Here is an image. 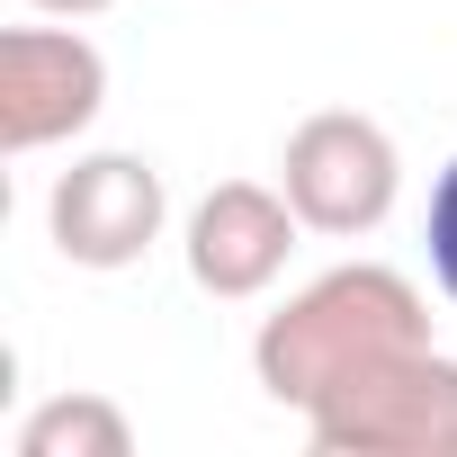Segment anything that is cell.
Listing matches in <instances>:
<instances>
[{"mask_svg": "<svg viewBox=\"0 0 457 457\" xmlns=\"http://www.w3.org/2000/svg\"><path fill=\"white\" fill-rule=\"evenodd\" d=\"M314 457H457V359L439 341L332 386L305 412Z\"/></svg>", "mask_w": 457, "mask_h": 457, "instance_id": "7a4b0ae2", "label": "cell"}, {"mask_svg": "<svg viewBox=\"0 0 457 457\" xmlns=\"http://www.w3.org/2000/svg\"><path fill=\"white\" fill-rule=\"evenodd\" d=\"M421 341H430V296L386 261H341V270L305 278L278 314H261L252 377H261L270 403L314 412L332 386H350V377H368V368H386Z\"/></svg>", "mask_w": 457, "mask_h": 457, "instance_id": "6da1fadb", "label": "cell"}, {"mask_svg": "<svg viewBox=\"0 0 457 457\" xmlns=\"http://www.w3.org/2000/svg\"><path fill=\"white\" fill-rule=\"evenodd\" d=\"M421 243H430V287L457 305V162L430 179V215H421Z\"/></svg>", "mask_w": 457, "mask_h": 457, "instance_id": "ba28073f", "label": "cell"}, {"mask_svg": "<svg viewBox=\"0 0 457 457\" xmlns=\"http://www.w3.org/2000/svg\"><path fill=\"white\" fill-rule=\"evenodd\" d=\"M170 224V188L144 153H81L54 188H46V234L72 270H135Z\"/></svg>", "mask_w": 457, "mask_h": 457, "instance_id": "277c9868", "label": "cell"}, {"mask_svg": "<svg viewBox=\"0 0 457 457\" xmlns=\"http://www.w3.org/2000/svg\"><path fill=\"white\" fill-rule=\"evenodd\" d=\"M278 188H287V206L305 215V234L359 243V234H377V224L395 215V197H403V153H395V135H386L377 117H359V108H314V117L287 135V153H278Z\"/></svg>", "mask_w": 457, "mask_h": 457, "instance_id": "3957f363", "label": "cell"}, {"mask_svg": "<svg viewBox=\"0 0 457 457\" xmlns=\"http://www.w3.org/2000/svg\"><path fill=\"white\" fill-rule=\"evenodd\" d=\"M126 448H135V421L108 395H46L19 421V457H126Z\"/></svg>", "mask_w": 457, "mask_h": 457, "instance_id": "52a82bcc", "label": "cell"}, {"mask_svg": "<svg viewBox=\"0 0 457 457\" xmlns=\"http://www.w3.org/2000/svg\"><path fill=\"white\" fill-rule=\"evenodd\" d=\"M108 108V54L81 28L0 37V153H54Z\"/></svg>", "mask_w": 457, "mask_h": 457, "instance_id": "8992f818", "label": "cell"}, {"mask_svg": "<svg viewBox=\"0 0 457 457\" xmlns=\"http://www.w3.org/2000/svg\"><path fill=\"white\" fill-rule=\"evenodd\" d=\"M296 234H305V215L287 206V188H270V179H215L188 206V224H179V261H188L197 296L252 305V296H270L287 278Z\"/></svg>", "mask_w": 457, "mask_h": 457, "instance_id": "5b68a950", "label": "cell"}, {"mask_svg": "<svg viewBox=\"0 0 457 457\" xmlns=\"http://www.w3.org/2000/svg\"><path fill=\"white\" fill-rule=\"evenodd\" d=\"M37 19H99V10H117V0H28Z\"/></svg>", "mask_w": 457, "mask_h": 457, "instance_id": "9c48e42d", "label": "cell"}]
</instances>
